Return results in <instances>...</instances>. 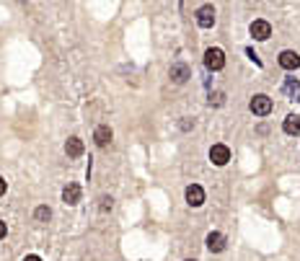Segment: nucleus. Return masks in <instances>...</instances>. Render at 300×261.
I'll return each mask as SVG.
<instances>
[{"label": "nucleus", "instance_id": "obj_1", "mask_svg": "<svg viewBox=\"0 0 300 261\" xmlns=\"http://www.w3.org/2000/svg\"><path fill=\"white\" fill-rule=\"evenodd\" d=\"M248 106H251V112L256 114V116H269V114H272V109H274L272 98L264 96V94H256V96L251 98V104H248Z\"/></svg>", "mask_w": 300, "mask_h": 261}, {"label": "nucleus", "instance_id": "obj_2", "mask_svg": "<svg viewBox=\"0 0 300 261\" xmlns=\"http://www.w3.org/2000/svg\"><path fill=\"white\" fill-rule=\"evenodd\" d=\"M204 65H207V70H222L225 68V52L218 47H210L204 52Z\"/></svg>", "mask_w": 300, "mask_h": 261}, {"label": "nucleus", "instance_id": "obj_3", "mask_svg": "<svg viewBox=\"0 0 300 261\" xmlns=\"http://www.w3.org/2000/svg\"><path fill=\"white\" fill-rule=\"evenodd\" d=\"M251 36L256 39V42H266L269 36H272V24L264 21V18L251 21Z\"/></svg>", "mask_w": 300, "mask_h": 261}, {"label": "nucleus", "instance_id": "obj_4", "mask_svg": "<svg viewBox=\"0 0 300 261\" xmlns=\"http://www.w3.org/2000/svg\"><path fill=\"white\" fill-rule=\"evenodd\" d=\"M168 78H171L176 86H182V83H186V80L192 78V68L184 65V62H174L171 70H168Z\"/></svg>", "mask_w": 300, "mask_h": 261}, {"label": "nucleus", "instance_id": "obj_5", "mask_svg": "<svg viewBox=\"0 0 300 261\" xmlns=\"http://www.w3.org/2000/svg\"><path fill=\"white\" fill-rule=\"evenodd\" d=\"M210 160H212L215 166H225L230 160V148L228 145H212L210 148Z\"/></svg>", "mask_w": 300, "mask_h": 261}, {"label": "nucleus", "instance_id": "obj_6", "mask_svg": "<svg viewBox=\"0 0 300 261\" xmlns=\"http://www.w3.org/2000/svg\"><path fill=\"white\" fill-rule=\"evenodd\" d=\"M186 204H189V207H202V204H204V189L200 186V184H192V186H186Z\"/></svg>", "mask_w": 300, "mask_h": 261}, {"label": "nucleus", "instance_id": "obj_7", "mask_svg": "<svg viewBox=\"0 0 300 261\" xmlns=\"http://www.w3.org/2000/svg\"><path fill=\"white\" fill-rule=\"evenodd\" d=\"M280 68H284V70H298L300 68V54L298 52H292V50H284V52H280Z\"/></svg>", "mask_w": 300, "mask_h": 261}, {"label": "nucleus", "instance_id": "obj_8", "mask_svg": "<svg viewBox=\"0 0 300 261\" xmlns=\"http://www.w3.org/2000/svg\"><path fill=\"white\" fill-rule=\"evenodd\" d=\"M197 24H200L202 28H212V26H215V8H212V6H202V8L197 10Z\"/></svg>", "mask_w": 300, "mask_h": 261}, {"label": "nucleus", "instance_id": "obj_9", "mask_svg": "<svg viewBox=\"0 0 300 261\" xmlns=\"http://www.w3.org/2000/svg\"><path fill=\"white\" fill-rule=\"evenodd\" d=\"M62 202L65 204H78L80 202V186L78 184H68L62 189Z\"/></svg>", "mask_w": 300, "mask_h": 261}, {"label": "nucleus", "instance_id": "obj_10", "mask_svg": "<svg viewBox=\"0 0 300 261\" xmlns=\"http://www.w3.org/2000/svg\"><path fill=\"white\" fill-rule=\"evenodd\" d=\"M83 150H86V145H83L80 137H70V140L65 142V152H68L70 158H80Z\"/></svg>", "mask_w": 300, "mask_h": 261}, {"label": "nucleus", "instance_id": "obj_11", "mask_svg": "<svg viewBox=\"0 0 300 261\" xmlns=\"http://www.w3.org/2000/svg\"><path fill=\"white\" fill-rule=\"evenodd\" d=\"M282 90H284V96L288 98H292V101H300V80H295V78H288L282 83Z\"/></svg>", "mask_w": 300, "mask_h": 261}, {"label": "nucleus", "instance_id": "obj_12", "mask_svg": "<svg viewBox=\"0 0 300 261\" xmlns=\"http://www.w3.org/2000/svg\"><path fill=\"white\" fill-rule=\"evenodd\" d=\"M112 130L106 127V124H101V127H96V132H94V140H96V145L98 148H106L109 142H112Z\"/></svg>", "mask_w": 300, "mask_h": 261}, {"label": "nucleus", "instance_id": "obj_13", "mask_svg": "<svg viewBox=\"0 0 300 261\" xmlns=\"http://www.w3.org/2000/svg\"><path fill=\"white\" fill-rule=\"evenodd\" d=\"M207 248L212 251V254H220V251L225 248V236L218 233V230H215V233H210V236H207Z\"/></svg>", "mask_w": 300, "mask_h": 261}, {"label": "nucleus", "instance_id": "obj_14", "mask_svg": "<svg viewBox=\"0 0 300 261\" xmlns=\"http://www.w3.org/2000/svg\"><path fill=\"white\" fill-rule=\"evenodd\" d=\"M282 130L288 132V134H300V116H298V114H290L288 119H284Z\"/></svg>", "mask_w": 300, "mask_h": 261}, {"label": "nucleus", "instance_id": "obj_15", "mask_svg": "<svg viewBox=\"0 0 300 261\" xmlns=\"http://www.w3.org/2000/svg\"><path fill=\"white\" fill-rule=\"evenodd\" d=\"M34 218H36L39 222H47V220L52 218V210H50V207H44V204H42V207H36V212H34Z\"/></svg>", "mask_w": 300, "mask_h": 261}, {"label": "nucleus", "instance_id": "obj_16", "mask_svg": "<svg viewBox=\"0 0 300 261\" xmlns=\"http://www.w3.org/2000/svg\"><path fill=\"white\" fill-rule=\"evenodd\" d=\"M222 104H225V94H222V90L210 94V106H222Z\"/></svg>", "mask_w": 300, "mask_h": 261}, {"label": "nucleus", "instance_id": "obj_17", "mask_svg": "<svg viewBox=\"0 0 300 261\" xmlns=\"http://www.w3.org/2000/svg\"><path fill=\"white\" fill-rule=\"evenodd\" d=\"M112 210V196H101V212Z\"/></svg>", "mask_w": 300, "mask_h": 261}, {"label": "nucleus", "instance_id": "obj_18", "mask_svg": "<svg viewBox=\"0 0 300 261\" xmlns=\"http://www.w3.org/2000/svg\"><path fill=\"white\" fill-rule=\"evenodd\" d=\"M6 233H8V228H6V222H3V220H0V240L6 238Z\"/></svg>", "mask_w": 300, "mask_h": 261}, {"label": "nucleus", "instance_id": "obj_19", "mask_svg": "<svg viewBox=\"0 0 300 261\" xmlns=\"http://www.w3.org/2000/svg\"><path fill=\"white\" fill-rule=\"evenodd\" d=\"M6 189H8V184H6V178H3V176H0V196L6 194Z\"/></svg>", "mask_w": 300, "mask_h": 261}, {"label": "nucleus", "instance_id": "obj_20", "mask_svg": "<svg viewBox=\"0 0 300 261\" xmlns=\"http://www.w3.org/2000/svg\"><path fill=\"white\" fill-rule=\"evenodd\" d=\"M24 261H42V258H39V256H26Z\"/></svg>", "mask_w": 300, "mask_h": 261}, {"label": "nucleus", "instance_id": "obj_21", "mask_svg": "<svg viewBox=\"0 0 300 261\" xmlns=\"http://www.w3.org/2000/svg\"><path fill=\"white\" fill-rule=\"evenodd\" d=\"M186 261H194V258H186Z\"/></svg>", "mask_w": 300, "mask_h": 261}]
</instances>
